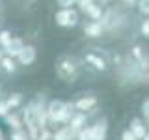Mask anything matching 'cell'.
I'll return each instance as SVG.
<instances>
[{"label": "cell", "mask_w": 149, "mask_h": 140, "mask_svg": "<svg viewBox=\"0 0 149 140\" xmlns=\"http://www.w3.org/2000/svg\"><path fill=\"white\" fill-rule=\"evenodd\" d=\"M90 123V116L84 114V112H74V114L71 116V120H69V127H71V131H74V133H78L80 129H84L86 125Z\"/></svg>", "instance_id": "9"}, {"label": "cell", "mask_w": 149, "mask_h": 140, "mask_svg": "<svg viewBox=\"0 0 149 140\" xmlns=\"http://www.w3.org/2000/svg\"><path fill=\"white\" fill-rule=\"evenodd\" d=\"M6 103H8L9 110H17V108H21V106H22L24 97H22L21 92H13V93H9V95L6 97Z\"/></svg>", "instance_id": "14"}, {"label": "cell", "mask_w": 149, "mask_h": 140, "mask_svg": "<svg viewBox=\"0 0 149 140\" xmlns=\"http://www.w3.org/2000/svg\"><path fill=\"white\" fill-rule=\"evenodd\" d=\"M121 140H138V138H136V136H134V134L127 129V131H123V134H121Z\"/></svg>", "instance_id": "24"}, {"label": "cell", "mask_w": 149, "mask_h": 140, "mask_svg": "<svg viewBox=\"0 0 149 140\" xmlns=\"http://www.w3.org/2000/svg\"><path fill=\"white\" fill-rule=\"evenodd\" d=\"M37 60V50H36V47L34 45H26L21 49V52L17 54V58H15V62L19 65H22V67H28V65H32Z\"/></svg>", "instance_id": "6"}, {"label": "cell", "mask_w": 149, "mask_h": 140, "mask_svg": "<svg viewBox=\"0 0 149 140\" xmlns=\"http://www.w3.org/2000/svg\"><path fill=\"white\" fill-rule=\"evenodd\" d=\"M0 17H2V9H0Z\"/></svg>", "instance_id": "28"}, {"label": "cell", "mask_w": 149, "mask_h": 140, "mask_svg": "<svg viewBox=\"0 0 149 140\" xmlns=\"http://www.w3.org/2000/svg\"><path fill=\"white\" fill-rule=\"evenodd\" d=\"M0 140H6V138H0Z\"/></svg>", "instance_id": "29"}, {"label": "cell", "mask_w": 149, "mask_h": 140, "mask_svg": "<svg viewBox=\"0 0 149 140\" xmlns=\"http://www.w3.org/2000/svg\"><path fill=\"white\" fill-rule=\"evenodd\" d=\"M90 125V123H88ZM88 125L84 129H80L77 134H74V140H91V136H90V129H88Z\"/></svg>", "instance_id": "18"}, {"label": "cell", "mask_w": 149, "mask_h": 140, "mask_svg": "<svg viewBox=\"0 0 149 140\" xmlns=\"http://www.w3.org/2000/svg\"><path fill=\"white\" fill-rule=\"evenodd\" d=\"M84 62L97 73H106L108 71V60L102 58L99 52H86L84 54Z\"/></svg>", "instance_id": "5"}, {"label": "cell", "mask_w": 149, "mask_h": 140, "mask_svg": "<svg viewBox=\"0 0 149 140\" xmlns=\"http://www.w3.org/2000/svg\"><path fill=\"white\" fill-rule=\"evenodd\" d=\"M106 2H108V0H99V2H97V4H106Z\"/></svg>", "instance_id": "27"}, {"label": "cell", "mask_w": 149, "mask_h": 140, "mask_svg": "<svg viewBox=\"0 0 149 140\" xmlns=\"http://www.w3.org/2000/svg\"><path fill=\"white\" fill-rule=\"evenodd\" d=\"M140 36L146 37V39L149 37V21H147V17L143 19L142 22H140Z\"/></svg>", "instance_id": "19"}, {"label": "cell", "mask_w": 149, "mask_h": 140, "mask_svg": "<svg viewBox=\"0 0 149 140\" xmlns=\"http://www.w3.org/2000/svg\"><path fill=\"white\" fill-rule=\"evenodd\" d=\"M54 71L58 75L60 80L67 82V84H73L80 78L82 75V64L78 62L74 56H69V54H63L56 60V65H54Z\"/></svg>", "instance_id": "1"}, {"label": "cell", "mask_w": 149, "mask_h": 140, "mask_svg": "<svg viewBox=\"0 0 149 140\" xmlns=\"http://www.w3.org/2000/svg\"><path fill=\"white\" fill-rule=\"evenodd\" d=\"M121 2H123L125 6H134V4H136V0H121Z\"/></svg>", "instance_id": "25"}, {"label": "cell", "mask_w": 149, "mask_h": 140, "mask_svg": "<svg viewBox=\"0 0 149 140\" xmlns=\"http://www.w3.org/2000/svg\"><path fill=\"white\" fill-rule=\"evenodd\" d=\"M84 34H86L88 37H91V39H99V37H102V34H104V28H102L101 21H90L86 22V24L82 26Z\"/></svg>", "instance_id": "8"}, {"label": "cell", "mask_w": 149, "mask_h": 140, "mask_svg": "<svg viewBox=\"0 0 149 140\" xmlns=\"http://www.w3.org/2000/svg\"><path fill=\"white\" fill-rule=\"evenodd\" d=\"M9 140H30V138H28V133L24 129H17V131H11Z\"/></svg>", "instance_id": "17"}, {"label": "cell", "mask_w": 149, "mask_h": 140, "mask_svg": "<svg viewBox=\"0 0 149 140\" xmlns=\"http://www.w3.org/2000/svg\"><path fill=\"white\" fill-rule=\"evenodd\" d=\"M90 129V136L91 140H106L108 138V120L102 116V118H97L95 123L88 125Z\"/></svg>", "instance_id": "4"}, {"label": "cell", "mask_w": 149, "mask_h": 140, "mask_svg": "<svg viewBox=\"0 0 149 140\" xmlns=\"http://www.w3.org/2000/svg\"><path fill=\"white\" fill-rule=\"evenodd\" d=\"M138 11H140V15L147 17V11H149V8H147V0H138Z\"/></svg>", "instance_id": "21"}, {"label": "cell", "mask_w": 149, "mask_h": 140, "mask_svg": "<svg viewBox=\"0 0 149 140\" xmlns=\"http://www.w3.org/2000/svg\"><path fill=\"white\" fill-rule=\"evenodd\" d=\"M0 69H2V73H6V75H13V73H17L19 64L15 62V58H9V56L4 54V58L0 60Z\"/></svg>", "instance_id": "13"}, {"label": "cell", "mask_w": 149, "mask_h": 140, "mask_svg": "<svg viewBox=\"0 0 149 140\" xmlns=\"http://www.w3.org/2000/svg\"><path fill=\"white\" fill-rule=\"evenodd\" d=\"M4 121H6V123L9 125V129H11V131H17V129H24V127H22V120L21 118H19V114H17V112H8V114L6 116H4Z\"/></svg>", "instance_id": "15"}, {"label": "cell", "mask_w": 149, "mask_h": 140, "mask_svg": "<svg viewBox=\"0 0 149 140\" xmlns=\"http://www.w3.org/2000/svg\"><path fill=\"white\" fill-rule=\"evenodd\" d=\"M74 112H84V114H88V112H91L93 108H97V105H99V99H97V95H93V93H86V95H80L77 101L71 103Z\"/></svg>", "instance_id": "3"}, {"label": "cell", "mask_w": 149, "mask_h": 140, "mask_svg": "<svg viewBox=\"0 0 149 140\" xmlns=\"http://www.w3.org/2000/svg\"><path fill=\"white\" fill-rule=\"evenodd\" d=\"M74 131H71L69 125H62L52 133V140H74Z\"/></svg>", "instance_id": "12"}, {"label": "cell", "mask_w": 149, "mask_h": 140, "mask_svg": "<svg viewBox=\"0 0 149 140\" xmlns=\"http://www.w3.org/2000/svg\"><path fill=\"white\" fill-rule=\"evenodd\" d=\"M129 131H130V133H132L138 140H142V138L147 136V125H146V121H143L142 118H132V120H130Z\"/></svg>", "instance_id": "7"}, {"label": "cell", "mask_w": 149, "mask_h": 140, "mask_svg": "<svg viewBox=\"0 0 149 140\" xmlns=\"http://www.w3.org/2000/svg\"><path fill=\"white\" fill-rule=\"evenodd\" d=\"M11 32L9 30H0V49H6V47L9 45V41H11Z\"/></svg>", "instance_id": "16"}, {"label": "cell", "mask_w": 149, "mask_h": 140, "mask_svg": "<svg viewBox=\"0 0 149 140\" xmlns=\"http://www.w3.org/2000/svg\"><path fill=\"white\" fill-rule=\"evenodd\" d=\"M2 58H4V50L0 49V60H2Z\"/></svg>", "instance_id": "26"}, {"label": "cell", "mask_w": 149, "mask_h": 140, "mask_svg": "<svg viewBox=\"0 0 149 140\" xmlns=\"http://www.w3.org/2000/svg\"><path fill=\"white\" fill-rule=\"evenodd\" d=\"M54 22L62 28H74L80 22V13L74 8H60L54 13Z\"/></svg>", "instance_id": "2"}, {"label": "cell", "mask_w": 149, "mask_h": 140, "mask_svg": "<svg viewBox=\"0 0 149 140\" xmlns=\"http://www.w3.org/2000/svg\"><path fill=\"white\" fill-rule=\"evenodd\" d=\"M56 4H58L60 8H73L74 4H77V0H56Z\"/></svg>", "instance_id": "23"}, {"label": "cell", "mask_w": 149, "mask_h": 140, "mask_svg": "<svg viewBox=\"0 0 149 140\" xmlns=\"http://www.w3.org/2000/svg\"><path fill=\"white\" fill-rule=\"evenodd\" d=\"M8 112H11V110H9V106H8L6 99H0V118H4Z\"/></svg>", "instance_id": "22"}, {"label": "cell", "mask_w": 149, "mask_h": 140, "mask_svg": "<svg viewBox=\"0 0 149 140\" xmlns=\"http://www.w3.org/2000/svg\"><path fill=\"white\" fill-rule=\"evenodd\" d=\"M82 11L86 13L88 17H90V21H101L102 15H104V11H102V6H101V4H97V2L90 4V6H86Z\"/></svg>", "instance_id": "11"}, {"label": "cell", "mask_w": 149, "mask_h": 140, "mask_svg": "<svg viewBox=\"0 0 149 140\" xmlns=\"http://www.w3.org/2000/svg\"><path fill=\"white\" fill-rule=\"evenodd\" d=\"M24 47V41L21 39V37H11V41H9V45L4 49V54L9 56V58H17V54L21 52V49Z\"/></svg>", "instance_id": "10"}, {"label": "cell", "mask_w": 149, "mask_h": 140, "mask_svg": "<svg viewBox=\"0 0 149 140\" xmlns=\"http://www.w3.org/2000/svg\"><path fill=\"white\" fill-rule=\"evenodd\" d=\"M140 110H142V118H143V121L147 123V118H149V101H147V97L142 101V106H140Z\"/></svg>", "instance_id": "20"}]
</instances>
